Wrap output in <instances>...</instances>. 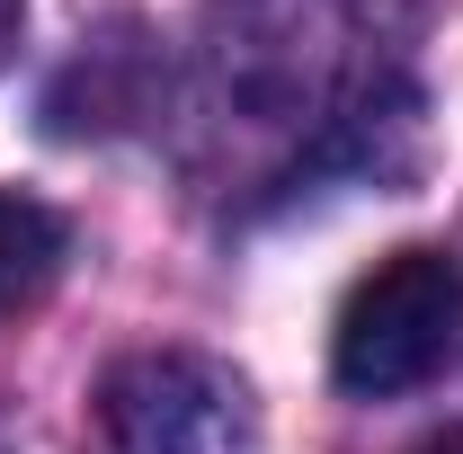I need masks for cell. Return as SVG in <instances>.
Returning a JSON list of instances; mask_svg holds the SVG:
<instances>
[{
    "instance_id": "obj_1",
    "label": "cell",
    "mask_w": 463,
    "mask_h": 454,
    "mask_svg": "<svg viewBox=\"0 0 463 454\" xmlns=\"http://www.w3.org/2000/svg\"><path fill=\"white\" fill-rule=\"evenodd\" d=\"M455 347H463V268L446 250H392L347 285L339 330H330V374L356 401H392L446 374Z\"/></svg>"
},
{
    "instance_id": "obj_2",
    "label": "cell",
    "mask_w": 463,
    "mask_h": 454,
    "mask_svg": "<svg viewBox=\"0 0 463 454\" xmlns=\"http://www.w3.org/2000/svg\"><path fill=\"white\" fill-rule=\"evenodd\" d=\"M90 446L99 454H259V401L232 365L196 356V347H143V356H116L99 374Z\"/></svg>"
},
{
    "instance_id": "obj_3",
    "label": "cell",
    "mask_w": 463,
    "mask_h": 454,
    "mask_svg": "<svg viewBox=\"0 0 463 454\" xmlns=\"http://www.w3.org/2000/svg\"><path fill=\"white\" fill-rule=\"evenodd\" d=\"M45 116H54V134H125V125H143L152 116V45L134 27L80 45L62 62V80L45 90Z\"/></svg>"
},
{
    "instance_id": "obj_4",
    "label": "cell",
    "mask_w": 463,
    "mask_h": 454,
    "mask_svg": "<svg viewBox=\"0 0 463 454\" xmlns=\"http://www.w3.org/2000/svg\"><path fill=\"white\" fill-rule=\"evenodd\" d=\"M54 277H62V214L18 196V187H0V321L27 312Z\"/></svg>"
},
{
    "instance_id": "obj_5",
    "label": "cell",
    "mask_w": 463,
    "mask_h": 454,
    "mask_svg": "<svg viewBox=\"0 0 463 454\" xmlns=\"http://www.w3.org/2000/svg\"><path fill=\"white\" fill-rule=\"evenodd\" d=\"M18 18H27V0H0V71H9V54H18Z\"/></svg>"
},
{
    "instance_id": "obj_6",
    "label": "cell",
    "mask_w": 463,
    "mask_h": 454,
    "mask_svg": "<svg viewBox=\"0 0 463 454\" xmlns=\"http://www.w3.org/2000/svg\"><path fill=\"white\" fill-rule=\"evenodd\" d=\"M419 454H463V428H446V437H428Z\"/></svg>"
}]
</instances>
